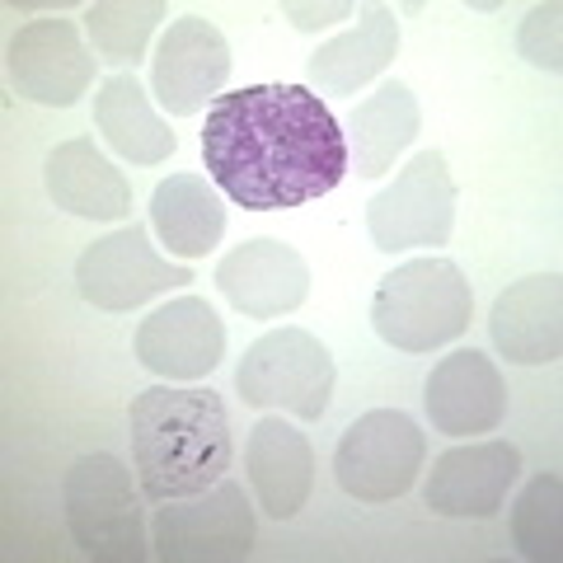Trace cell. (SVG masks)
I'll return each mask as SVG.
<instances>
[{
    "label": "cell",
    "instance_id": "1",
    "mask_svg": "<svg viewBox=\"0 0 563 563\" xmlns=\"http://www.w3.org/2000/svg\"><path fill=\"white\" fill-rule=\"evenodd\" d=\"M202 161L244 211H287L343 184L347 136L310 85H244L207 109Z\"/></svg>",
    "mask_w": 563,
    "mask_h": 563
},
{
    "label": "cell",
    "instance_id": "2",
    "mask_svg": "<svg viewBox=\"0 0 563 563\" xmlns=\"http://www.w3.org/2000/svg\"><path fill=\"white\" fill-rule=\"evenodd\" d=\"M132 428V461L141 474V493L151 503L188 498L202 493L235 461L231 418L217 390H174V385H151L128 409Z\"/></svg>",
    "mask_w": 563,
    "mask_h": 563
},
{
    "label": "cell",
    "instance_id": "3",
    "mask_svg": "<svg viewBox=\"0 0 563 563\" xmlns=\"http://www.w3.org/2000/svg\"><path fill=\"white\" fill-rule=\"evenodd\" d=\"M474 291L451 258H409L380 277L372 296V329L399 352H432L470 329Z\"/></svg>",
    "mask_w": 563,
    "mask_h": 563
},
{
    "label": "cell",
    "instance_id": "4",
    "mask_svg": "<svg viewBox=\"0 0 563 563\" xmlns=\"http://www.w3.org/2000/svg\"><path fill=\"white\" fill-rule=\"evenodd\" d=\"M66 526L80 554L99 563H141L146 559V526L132 474L118 455H80L62 484Z\"/></svg>",
    "mask_w": 563,
    "mask_h": 563
},
{
    "label": "cell",
    "instance_id": "5",
    "mask_svg": "<svg viewBox=\"0 0 563 563\" xmlns=\"http://www.w3.org/2000/svg\"><path fill=\"white\" fill-rule=\"evenodd\" d=\"M235 390L250 409H282L301 422L324 418L333 395V357L310 329H268L244 347Z\"/></svg>",
    "mask_w": 563,
    "mask_h": 563
},
{
    "label": "cell",
    "instance_id": "6",
    "mask_svg": "<svg viewBox=\"0 0 563 563\" xmlns=\"http://www.w3.org/2000/svg\"><path fill=\"white\" fill-rule=\"evenodd\" d=\"M455 179L442 151H418L366 207V231L380 254L437 250L455 231Z\"/></svg>",
    "mask_w": 563,
    "mask_h": 563
},
{
    "label": "cell",
    "instance_id": "7",
    "mask_svg": "<svg viewBox=\"0 0 563 563\" xmlns=\"http://www.w3.org/2000/svg\"><path fill=\"white\" fill-rule=\"evenodd\" d=\"M151 544L165 563H231L254 550V507L235 479L155 507Z\"/></svg>",
    "mask_w": 563,
    "mask_h": 563
},
{
    "label": "cell",
    "instance_id": "8",
    "mask_svg": "<svg viewBox=\"0 0 563 563\" xmlns=\"http://www.w3.org/2000/svg\"><path fill=\"white\" fill-rule=\"evenodd\" d=\"M422 461H428V437L399 409H372L339 437L333 474L339 488L357 503H395L413 488Z\"/></svg>",
    "mask_w": 563,
    "mask_h": 563
},
{
    "label": "cell",
    "instance_id": "9",
    "mask_svg": "<svg viewBox=\"0 0 563 563\" xmlns=\"http://www.w3.org/2000/svg\"><path fill=\"white\" fill-rule=\"evenodd\" d=\"M192 282L188 263H174L165 254H155L151 231L141 221L122 225V231L95 240L90 250L76 258V287L90 306L109 314H128L136 306H146L151 296H165L174 287Z\"/></svg>",
    "mask_w": 563,
    "mask_h": 563
},
{
    "label": "cell",
    "instance_id": "10",
    "mask_svg": "<svg viewBox=\"0 0 563 563\" xmlns=\"http://www.w3.org/2000/svg\"><path fill=\"white\" fill-rule=\"evenodd\" d=\"M225 80H231V43H225V33L211 20H202V14L174 20L151 62V90L161 99V109L174 118H192L207 109V99L211 103L221 99Z\"/></svg>",
    "mask_w": 563,
    "mask_h": 563
},
{
    "label": "cell",
    "instance_id": "11",
    "mask_svg": "<svg viewBox=\"0 0 563 563\" xmlns=\"http://www.w3.org/2000/svg\"><path fill=\"white\" fill-rule=\"evenodd\" d=\"M95 52L70 20H33L10 38V80L43 109H70L95 85Z\"/></svg>",
    "mask_w": 563,
    "mask_h": 563
},
{
    "label": "cell",
    "instance_id": "12",
    "mask_svg": "<svg viewBox=\"0 0 563 563\" xmlns=\"http://www.w3.org/2000/svg\"><path fill=\"white\" fill-rule=\"evenodd\" d=\"M521 474V451L512 442H470L451 446L432 461L422 498L437 517L451 521H488L503 512L507 488Z\"/></svg>",
    "mask_w": 563,
    "mask_h": 563
},
{
    "label": "cell",
    "instance_id": "13",
    "mask_svg": "<svg viewBox=\"0 0 563 563\" xmlns=\"http://www.w3.org/2000/svg\"><path fill=\"white\" fill-rule=\"evenodd\" d=\"M217 287L244 320H282L310 296L306 258L273 235L244 240L217 263Z\"/></svg>",
    "mask_w": 563,
    "mask_h": 563
},
{
    "label": "cell",
    "instance_id": "14",
    "mask_svg": "<svg viewBox=\"0 0 563 563\" xmlns=\"http://www.w3.org/2000/svg\"><path fill=\"white\" fill-rule=\"evenodd\" d=\"M136 357L165 380H202L225 357V324L202 296H179L141 320Z\"/></svg>",
    "mask_w": 563,
    "mask_h": 563
},
{
    "label": "cell",
    "instance_id": "15",
    "mask_svg": "<svg viewBox=\"0 0 563 563\" xmlns=\"http://www.w3.org/2000/svg\"><path fill=\"white\" fill-rule=\"evenodd\" d=\"M428 418L437 432L446 437H484L498 432L507 413V385L503 372L493 366L484 352L461 347L442 357L428 376Z\"/></svg>",
    "mask_w": 563,
    "mask_h": 563
},
{
    "label": "cell",
    "instance_id": "16",
    "mask_svg": "<svg viewBox=\"0 0 563 563\" xmlns=\"http://www.w3.org/2000/svg\"><path fill=\"white\" fill-rule=\"evenodd\" d=\"M493 347L517 366H550L563 352V287L559 273L512 282L488 314Z\"/></svg>",
    "mask_w": 563,
    "mask_h": 563
},
{
    "label": "cell",
    "instance_id": "17",
    "mask_svg": "<svg viewBox=\"0 0 563 563\" xmlns=\"http://www.w3.org/2000/svg\"><path fill=\"white\" fill-rule=\"evenodd\" d=\"M244 465L258 493V507L277 521H291L310 503L314 488V451L306 432H296L287 418H258L244 442Z\"/></svg>",
    "mask_w": 563,
    "mask_h": 563
},
{
    "label": "cell",
    "instance_id": "18",
    "mask_svg": "<svg viewBox=\"0 0 563 563\" xmlns=\"http://www.w3.org/2000/svg\"><path fill=\"white\" fill-rule=\"evenodd\" d=\"M399 52V20L390 5H362L357 10V29L329 38L314 57L306 62V80L314 95H333L347 99L362 85H372Z\"/></svg>",
    "mask_w": 563,
    "mask_h": 563
},
{
    "label": "cell",
    "instance_id": "19",
    "mask_svg": "<svg viewBox=\"0 0 563 563\" xmlns=\"http://www.w3.org/2000/svg\"><path fill=\"white\" fill-rule=\"evenodd\" d=\"M43 179H47L52 202L70 211V217H85V221H128L132 217V184L122 179V169L90 136L62 141V146L47 155Z\"/></svg>",
    "mask_w": 563,
    "mask_h": 563
},
{
    "label": "cell",
    "instance_id": "20",
    "mask_svg": "<svg viewBox=\"0 0 563 563\" xmlns=\"http://www.w3.org/2000/svg\"><path fill=\"white\" fill-rule=\"evenodd\" d=\"M422 128V109L404 80H385L376 95H366L347 113V161H357L362 179H380L404 151L413 146Z\"/></svg>",
    "mask_w": 563,
    "mask_h": 563
},
{
    "label": "cell",
    "instance_id": "21",
    "mask_svg": "<svg viewBox=\"0 0 563 563\" xmlns=\"http://www.w3.org/2000/svg\"><path fill=\"white\" fill-rule=\"evenodd\" d=\"M151 231L174 258H202L225 235V202L198 174H169L151 192Z\"/></svg>",
    "mask_w": 563,
    "mask_h": 563
},
{
    "label": "cell",
    "instance_id": "22",
    "mask_svg": "<svg viewBox=\"0 0 563 563\" xmlns=\"http://www.w3.org/2000/svg\"><path fill=\"white\" fill-rule=\"evenodd\" d=\"M95 122H99L103 141L132 165H165L169 155L179 151V136H174L161 122V113L151 109L136 70H118V76H109L99 85Z\"/></svg>",
    "mask_w": 563,
    "mask_h": 563
},
{
    "label": "cell",
    "instance_id": "23",
    "mask_svg": "<svg viewBox=\"0 0 563 563\" xmlns=\"http://www.w3.org/2000/svg\"><path fill=\"white\" fill-rule=\"evenodd\" d=\"M165 14H169L165 0H99V5L85 10V29H90L99 62L136 70V62L146 57L155 24H161Z\"/></svg>",
    "mask_w": 563,
    "mask_h": 563
},
{
    "label": "cell",
    "instance_id": "24",
    "mask_svg": "<svg viewBox=\"0 0 563 563\" xmlns=\"http://www.w3.org/2000/svg\"><path fill=\"white\" fill-rule=\"evenodd\" d=\"M512 540L526 559L559 563L563 559V479L536 474L512 507Z\"/></svg>",
    "mask_w": 563,
    "mask_h": 563
},
{
    "label": "cell",
    "instance_id": "25",
    "mask_svg": "<svg viewBox=\"0 0 563 563\" xmlns=\"http://www.w3.org/2000/svg\"><path fill=\"white\" fill-rule=\"evenodd\" d=\"M559 20H563V10L554 5V0L550 5H536L531 14H526L521 38H517L521 57L531 66H540V70H550V76H559V66H563V57H559Z\"/></svg>",
    "mask_w": 563,
    "mask_h": 563
},
{
    "label": "cell",
    "instance_id": "26",
    "mask_svg": "<svg viewBox=\"0 0 563 563\" xmlns=\"http://www.w3.org/2000/svg\"><path fill=\"white\" fill-rule=\"evenodd\" d=\"M357 10L352 0H324V5H306V0H287L282 5V14L301 29V33H314V29H329L333 20H347V14Z\"/></svg>",
    "mask_w": 563,
    "mask_h": 563
}]
</instances>
